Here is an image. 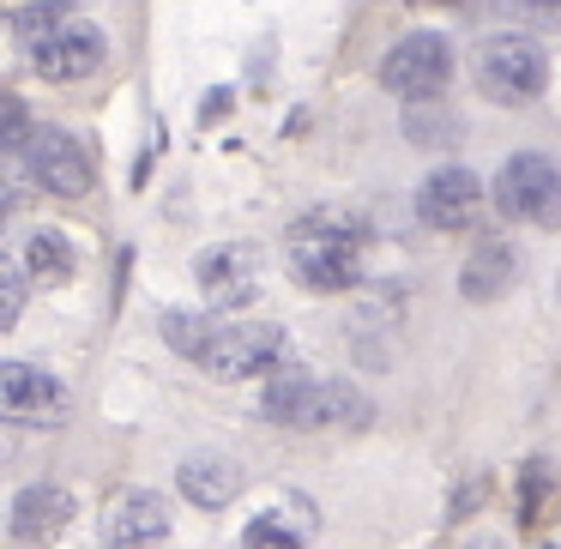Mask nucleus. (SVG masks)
<instances>
[{
    "label": "nucleus",
    "instance_id": "nucleus-1",
    "mask_svg": "<svg viewBox=\"0 0 561 549\" xmlns=\"http://www.w3.org/2000/svg\"><path fill=\"white\" fill-rule=\"evenodd\" d=\"M363 248L368 224L356 211L314 206L290 224V278L314 296H344L363 284Z\"/></svg>",
    "mask_w": 561,
    "mask_h": 549
},
{
    "label": "nucleus",
    "instance_id": "nucleus-2",
    "mask_svg": "<svg viewBox=\"0 0 561 549\" xmlns=\"http://www.w3.org/2000/svg\"><path fill=\"white\" fill-rule=\"evenodd\" d=\"M260 416L278 428H332V423H368L375 416V404H368L363 387H351V380H320L308 375V368L284 363L278 375L266 380V392H260Z\"/></svg>",
    "mask_w": 561,
    "mask_h": 549
},
{
    "label": "nucleus",
    "instance_id": "nucleus-3",
    "mask_svg": "<svg viewBox=\"0 0 561 549\" xmlns=\"http://www.w3.org/2000/svg\"><path fill=\"white\" fill-rule=\"evenodd\" d=\"M471 73H477V91L489 103L519 110V103H531L549 85V55L525 31H495V37H483L471 49Z\"/></svg>",
    "mask_w": 561,
    "mask_h": 549
},
{
    "label": "nucleus",
    "instance_id": "nucleus-4",
    "mask_svg": "<svg viewBox=\"0 0 561 549\" xmlns=\"http://www.w3.org/2000/svg\"><path fill=\"white\" fill-rule=\"evenodd\" d=\"M495 206L513 224L561 230V158H549V151H513L495 170Z\"/></svg>",
    "mask_w": 561,
    "mask_h": 549
},
{
    "label": "nucleus",
    "instance_id": "nucleus-5",
    "mask_svg": "<svg viewBox=\"0 0 561 549\" xmlns=\"http://www.w3.org/2000/svg\"><path fill=\"white\" fill-rule=\"evenodd\" d=\"M453 79V43L447 31H411L404 43H392L387 61H380V91L411 110V103H440Z\"/></svg>",
    "mask_w": 561,
    "mask_h": 549
},
{
    "label": "nucleus",
    "instance_id": "nucleus-6",
    "mask_svg": "<svg viewBox=\"0 0 561 549\" xmlns=\"http://www.w3.org/2000/svg\"><path fill=\"white\" fill-rule=\"evenodd\" d=\"M284 356H290V332L266 327V320H242V327H224L194 368H206L211 380H254V375H278Z\"/></svg>",
    "mask_w": 561,
    "mask_h": 549
},
{
    "label": "nucleus",
    "instance_id": "nucleus-7",
    "mask_svg": "<svg viewBox=\"0 0 561 549\" xmlns=\"http://www.w3.org/2000/svg\"><path fill=\"white\" fill-rule=\"evenodd\" d=\"M194 284L206 296L211 314H230V308H248L260 296V248L254 242H218L194 260Z\"/></svg>",
    "mask_w": 561,
    "mask_h": 549
},
{
    "label": "nucleus",
    "instance_id": "nucleus-8",
    "mask_svg": "<svg viewBox=\"0 0 561 549\" xmlns=\"http://www.w3.org/2000/svg\"><path fill=\"white\" fill-rule=\"evenodd\" d=\"M19 170L43 187V194H61V199H85L91 194V158L67 127H37L19 158Z\"/></svg>",
    "mask_w": 561,
    "mask_h": 549
},
{
    "label": "nucleus",
    "instance_id": "nucleus-9",
    "mask_svg": "<svg viewBox=\"0 0 561 549\" xmlns=\"http://www.w3.org/2000/svg\"><path fill=\"white\" fill-rule=\"evenodd\" d=\"M0 411L13 428H55L67 416V387L37 363H7L0 368Z\"/></svg>",
    "mask_w": 561,
    "mask_h": 549
},
{
    "label": "nucleus",
    "instance_id": "nucleus-10",
    "mask_svg": "<svg viewBox=\"0 0 561 549\" xmlns=\"http://www.w3.org/2000/svg\"><path fill=\"white\" fill-rule=\"evenodd\" d=\"M477 211H483V182H477L471 170H459V163H440V170L423 175V187H416V224H428V230H471Z\"/></svg>",
    "mask_w": 561,
    "mask_h": 549
},
{
    "label": "nucleus",
    "instance_id": "nucleus-11",
    "mask_svg": "<svg viewBox=\"0 0 561 549\" xmlns=\"http://www.w3.org/2000/svg\"><path fill=\"white\" fill-rule=\"evenodd\" d=\"M103 31L85 25V19H73L67 31H55L43 49H31V73L49 79V85H73V79H91L103 67Z\"/></svg>",
    "mask_w": 561,
    "mask_h": 549
},
{
    "label": "nucleus",
    "instance_id": "nucleus-12",
    "mask_svg": "<svg viewBox=\"0 0 561 549\" xmlns=\"http://www.w3.org/2000/svg\"><path fill=\"white\" fill-rule=\"evenodd\" d=\"M103 537H110V549L163 544V537H170V501H163L158 489H127V495H115V507L103 513Z\"/></svg>",
    "mask_w": 561,
    "mask_h": 549
},
{
    "label": "nucleus",
    "instance_id": "nucleus-13",
    "mask_svg": "<svg viewBox=\"0 0 561 549\" xmlns=\"http://www.w3.org/2000/svg\"><path fill=\"white\" fill-rule=\"evenodd\" d=\"M13 537L19 544H31V549H49L55 537L73 525V495H67L61 483H25L13 495Z\"/></svg>",
    "mask_w": 561,
    "mask_h": 549
},
{
    "label": "nucleus",
    "instance_id": "nucleus-14",
    "mask_svg": "<svg viewBox=\"0 0 561 549\" xmlns=\"http://www.w3.org/2000/svg\"><path fill=\"white\" fill-rule=\"evenodd\" d=\"M519 284V254H513L507 236H477L471 254H465V272H459V296L465 302H501V296Z\"/></svg>",
    "mask_w": 561,
    "mask_h": 549
},
{
    "label": "nucleus",
    "instance_id": "nucleus-15",
    "mask_svg": "<svg viewBox=\"0 0 561 549\" xmlns=\"http://www.w3.org/2000/svg\"><path fill=\"white\" fill-rule=\"evenodd\" d=\"M242 465L236 459H224V453H187L182 465H175V489H182L194 507H206V513H218V507H230L236 495H242Z\"/></svg>",
    "mask_w": 561,
    "mask_h": 549
},
{
    "label": "nucleus",
    "instance_id": "nucleus-16",
    "mask_svg": "<svg viewBox=\"0 0 561 549\" xmlns=\"http://www.w3.org/2000/svg\"><path fill=\"white\" fill-rule=\"evenodd\" d=\"M314 531H320V513H314V501L290 495L284 507H272V513H260V519H248L242 544H248V549H302Z\"/></svg>",
    "mask_w": 561,
    "mask_h": 549
},
{
    "label": "nucleus",
    "instance_id": "nucleus-17",
    "mask_svg": "<svg viewBox=\"0 0 561 549\" xmlns=\"http://www.w3.org/2000/svg\"><path fill=\"white\" fill-rule=\"evenodd\" d=\"M19 260H25V272H31L37 284H67V278L79 272V254H73V242H67V236L55 230V224H43V230H31V236H25V254H19Z\"/></svg>",
    "mask_w": 561,
    "mask_h": 549
},
{
    "label": "nucleus",
    "instance_id": "nucleus-18",
    "mask_svg": "<svg viewBox=\"0 0 561 549\" xmlns=\"http://www.w3.org/2000/svg\"><path fill=\"white\" fill-rule=\"evenodd\" d=\"M404 139L423 146V151H453L465 139V127L447 103H411V110H404Z\"/></svg>",
    "mask_w": 561,
    "mask_h": 549
},
{
    "label": "nucleus",
    "instance_id": "nucleus-19",
    "mask_svg": "<svg viewBox=\"0 0 561 549\" xmlns=\"http://www.w3.org/2000/svg\"><path fill=\"white\" fill-rule=\"evenodd\" d=\"M218 332H224V320L211 314V308L206 314H187V308H170V314H163V344H170L175 356H187V363H199Z\"/></svg>",
    "mask_w": 561,
    "mask_h": 549
},
{
    "label": "nucleus",
    "instance_id": "nucleus-20",
    "mask_svg": "<svg viewBox=\"0 0 561 549\" xmlns=\"http://www.w3.org/2000/svg\"><path fill=\"white\" fill-rule=\"evenodd\" d=\"M67 25H73V19H67L61 0H37V7H19V13H13V37L25 43V55L43 49V43H49L55 31H67Z\"/></svg>",
    "mask_w": 561,
    "mask_h": 549
},
{
    "label": "nucleus",
    "instance_id": "nucleus-21",
    "mask_svg": "<svg viewBox=\"0 0 561 549\" xmlns=\"http://www.w3.org/2000/svg\"><path fill=\"white\" fill-rule=\"evenodd\" d=\"M25 296H31L25 260H0V327H19V314H25Z\"/></svg>",
    "mask_w": 561,
    "mask_h": 549
},
{
    "label": "nucleus",
    "instance_id": "nucleus-22",
    "mask_svg": "<svg viewBox=\"0 0 561 549\" xmlns=\"http://www.w3.org/2000/svg\"><path fill=\"white\" fill-rule=\"evenodd\" d=\"M31 134H37V127H31V115H25V103L13 98V91H7V98H0V146H7V158H25V146H31Z\"/></svg>",
    "mask_w": 561,
    "mask_h": 549
},
{
    "label": "nucleus",
    "instance_id": "nucleus-23",
    "mask_svg": "<svg viewBox=\"0 0 561 549\" xmlns=\"http://www.w3.org/2000/svg\"><path fill=\"white\" fill-rule=\"evenodd\" d=\"M501 7L531 31H561V0H501Z\"/></svg>",
    "mask_w": 561,
    "mask_h": 549
},
{
    "label": "nucleus",
    "instance_id": "nucleus-24",
    "mask_svg": "<svg viewBox=\"0 0 561 549\" xmlns=\"http://www.w3.org/2000/svg\"><path fill=\"white\" fill-rule=\"evenodd\" d=\"M465 549H507L501 537H477V544H465Z\"/></svg>",
    "mask_w": 561,
    "mask_h": 549
},
{
    "label": "nucleus",
    "instance_id": "nucleus-25",
    "mask_svg": "<svg viewBox=\"0 0 561 549\" xmlns=\"http://www.w3.org/2000/svg\"><path fill=\"white\" fill-rule=\"evenodd\" d=\"M411 7H459V0H411Z\"/></svg>",
    "mask_w": 561,
    "mask_h": 549
}]
</instances>
